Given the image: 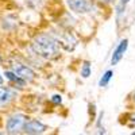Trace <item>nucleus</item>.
I'll use <instances>...</instances> for the list:
<instances>
[{
    "label": "nucleus",
    "instance_id": "f257e3e1",
    "mask_svg": "<svg viewBox=\"0 0 135 135\" xmlns=\"http://www.w3.org/2000/svg\"><path fill=\"white\" fill-rule=\"evenodd\" d=\"M32 50L39 57L45 60H51L60 54V43L57 39H54L47 34H41L32 41Z\"/></svg>",
    "mask_w": 135,
    "mask_h": 135
},
{
    "label": "nucleus",
    "instance_id": "f03ea898",
    "mask_svg": "<svg viewBox=\"0 0 135 135\" xmlns=\"http://www.w3.org/2000/svg\"><path fill=\"white\" fill-rule=\"evenodd\" d=\"M66 4L76 14H92L95 11V4L92 0H66Z\"/></svg>",
    "mask_w": 135,
    "mask_h": 135
},
{
    "label": "nucleus",
    "instance_id": "7ed1b4c3",
    "mask_svg": "<svg viewBox=\"0 0 135 135\" xmlns=\"http://www.w3.org/2000/svg\"><path fill=\"white\" fill-rule=\"evenodd\" d=\"M27 116L23 115V114H15L12 116H9L8 120H7V124H6V128H7V132L9 134H18L20 131H23V127L27 122Z\"/></svg>",
    "mask_w": 135,
    "mask_h": 135
},
{
    "label": "nucleus",
    "instance_id": "20e7f679",
    "mask_svg": "<svg viewBox=\"0 0 135 135\" xmlns=\"http://www.w3.org/2000/svg\"><path fill=\"white\" fill-rule=\"evenodd\" d=\"M12 72L20 78V80H23L25 83H30L35 78V73L32 72L31 68H28L23 64H19V62L12 65Z\"/></svg>",
    "mask_w": 135,
    "mask_h": 135
},
{
    "label": "nucleus",
    "instance_id": "39448f33",
    "mask_svg": "<svg viewBox=\"0 0 135 135\" xmlns=\"http://www.w3.org/2000/svg\"><path fill=\"white\" fill-rule=\"evenodd\" d=\"M23 131L26 134H42L46 131V126L38 119H27L26 124L23 127Z\"/></svg>",
    "mask_w": 135,
    "mask_h": 135
},
{
    "label": "nucleus",
    "instance_id": "423d86ee",
    "mask_svg": "<svg viewBox=\"0 0 135 135\" xmlns=\"http://www.w3.org/2000/svg\"><path fill=\"white\" fill-rule=\"evenodd\" d=\"M127 47H128V41L127 39H122L120 43L116 46V49L114 50V53H112V58H111V64L112 65H116L123 58V55H124Z\"/></svg>",
    "mask_w": 135,
    "mask_h": 135
},
{
    "label": "nucleus",
    "instance_id": "0eeeda50",
    "mask_svg": "<svg viewBox=\"0 0 135 135\" xmlns=\"http://www.w3.org/2000/svg\"><path fill=\"white\" fill-rule=\"evenodd\" d=\"M14 99V92L8 88H0V107L7 105Z\"/></svg>",
    "mask_w": 135,
    "mask_h": 135
},
{
    "label": "nucleus",
    "instance_id": "6e6552de",
    "mask_svg": "<svg viewBox=\"0 0 135 135\" xmlns=\"http://www.w3.org/2000/svg\"><path fill=\"white\" fill-rule=\"evenodd\" d=\"M112 76H114V72L112 70H107L104 74H103V77L100 78V81H99V86H107L108 84H109V81H111V78H112Z\"/></svg>",
    "mask_w": 135,
    "mask_h": 135
},
{
    "label": "nucleus",
    "instance_id": "1a4fd4ad",
    "mask_svg": "<svg viewBox=\"0 0 135 135\" xmlns=\"http://www.w3.org/2000/svg\"><path fill=\"white\" fill-rule=\"evenodd\" d=\"M6 77L8 78L9 81H12L14 84H19L20 86H23V84H25V81L20 80V78H19L12 70H7V72H6Z\"/></svg>",
    "mask_w": 135,
    "mask_h": 135
},
{
    "label": "nucleus",
    "instance_id": "9d476101",
    "mask_svg": "<svg viewBox=\"0 0 135 135\" xmlns=\"http://www.w3.org/2000/svg\"><path fill=\"white\" fill-rule=\"evenodd\" d=\"M81 76L84 78H88L91 76V65H89V62H84V65L81 66Z\"/></svg>",
    "mask_w": 135,
    "mask_h": 135
},
{
    "label": "nucleus",
    "instance_id": "9b49d317",
    "mask_svg": "<svg viewBox=\"0 0 135 135\" xmlns=\"http://www.w3.org/2000/svg\"><path fill=\"white\" fill-rule=\"evenodd\" d=\"M27 3H28V6L32 7V8H38V7H41V4H42V0H27Z\"/></svg>",
    "mask_w": 135,
    "mask_h": 135
},
{
    "label": "nucleus",
    "instance_id": "f8f14e48",
    "mask_svg": "<svg viewBox=\"0 0 135 135\" xmlns=\"http://www.w3.org/2000/svg\"><path fill=\"white\" fill-rule=\"evenodd\" d=\"M51 101H53V103H55V104H60L61 101H62V99H61L60 95H54V96L51 97Z\"/></svg>",
    "mask_w": 135,
    "mask_h": 135
},
{
    "label": "nucleus",
    "instance_id": "ddd939ff",
    "mask_svg": "<svg viewBox=\"0 0 135 135\" xmlns=\"http://www.w3.org/2000/svg\"><path fill=\"white\" fill-rule=\"evenodd\" d=\"M3 83H4V80H3V76L0 74V85H3Z\"/></svg>",
    "mask_w": 135,
    "mask_h": 135
},
{
    "label": "nucleus",
    "instance_id": "4468645a",
    "mask_svg": "<svg viewBox=\"0 0 135 135\" xmlns=\"http://www.w3.org/2000/svg\"><path fill=\"white\" fill-rule=\"evenodd\" d=\"M131 120H132V122H135V114L132 115V118H131Z\"/></svg>",
    "mask_w": 135,
    "mask_h": 135
},
{
    "label": "nucleus",
    "instance_id": "2eb2a0df",
    "mask_svg": "<svg viewBox=\"0 0 135 135\" xmlns=\"http://www.w3.org/2000/svg\"><path fill=\"white\" fill-rule=\"evenodd\" d=\"M101 2H112V0H101Z\"/></svg>",
    "mask_w": 135,
    "mask_h": 135
},
{
    "label": "nucleus",
    "instance_id": "dca6fc26",
    "mask_svg": "<svg viewBox=\"0 0 135 135\" xmlns=\"http://www.w3.org/2000/svg\"><path fill=\"white\" fill-rule=\"evenodd\" d=\"M134 99H135V96H134Z\"/></svg>",
    "mask_w": 135,
    "mask_h": 135
}]
</instances>
